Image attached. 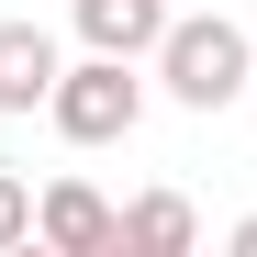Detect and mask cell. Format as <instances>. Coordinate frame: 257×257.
Instances as JSON below:
<instances>
[{"label":"cell","instance_id":"cell-1","mask_svg":"<svg viewBox=\"0 0 257 257\" xmlns=\"http://www.w3.org/2000/svg\"><path fill=\"white\" fill-rule=\"evenodd\" d=\"M157 90L179 112H224L235 90H257V45L224 23V12H168L157 34Z\"/></svg>","mask_w":257,"mask_h":257},{"label":"cell","instance_id":"cell-2","mask_svg":"<svg viewBox=\"0 0 257 257\" xmlns=\"http://www.w3.org/2000/svg\"><path fill=\"white\" fill-rule=\"evenodd\" d=\"M45 123L67 146H123L146 123V78H135V56H78V67H56V101H45Z\"/></svg>","mask_w":257,"mask_h":257},{"label":"cell","instance_id":"cell-3","mask_svg":"<svg viewBox=\"0 0 257 257\" xmlns=\"http://www.w3.org/2000/svg\"><path fill=\"white\" fill-rule=\"evenodd\" d=\"M34 235H45L56 257H112V246H123V212H112L90 179H56L45 201H34Z\"/></svg>","mask_w":257,"mask_h":257},{"label":"cell","instance_id":"cell-4","mask_svg":"<svg viewBox=\"0 0 257 257\" xmlns=\"http://www.w3.org/2000/svg\"><path fill=\"white\" fill-rule=\"evenodd\" d=\"M56 34L45 23H0V112H45L56 101Z\"/></svg>","mask_w":257,"mask_h":257},{"label":"cell","instance_id":"cell-5","mask_svg":"<svg viewBox=\"0 0 257 257\" xmlns=\"http://www.w3.org/2000/svg\"><path fill=\"white\" fill-rule=\"evenodd\" d=\"M78 34H90L101 56H157V34H168V0H78Z\"/></svg>","mask_w":257,"mask_h":257},{"label":"cell","instance_id":"cell-6","mask_svg":"<svg viewBox=\"0 0 257 257\" xmlns=\"http://www.w3.org/2000/svg\"><path fill=\"white\" fill-rule=\"evenodd\" d=\"M123 246L135 257H179V246H201V212L179 190H146V201H123Z\"/></svg>","mask_w":257,"mask_h":257},{"label":"cell","instance_id":"cell-7","mask_svg":"<svg viewBox=\"0 0 257 257\" xmlns=\"http://www.w3.org/2000/svg\"><path fill=\"white\" fill-rule=\"evenodd\" d=\"M23 235H34V190L0 168V246H23Z\"/></svg>","mask_w":257,"mask_h":257},{"label":"cell","instance_id":"cell-8","mask_svg":"<svg viewBox=\"0 0 257 257\" xmlns=\"http://www.w3.org/2000/svg\"><path fill=\"white\" fill-rule=\"evenodd\" d=\"M235 257H257V212H246V224H235Z\"/></svg>","mask_w":257,"mask_h":257}]
</instances>
